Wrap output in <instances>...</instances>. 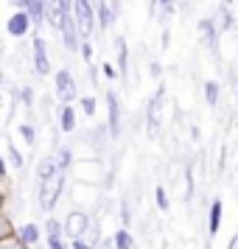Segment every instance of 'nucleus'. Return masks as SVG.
I'll return each mask as SVG.
<instances>
[{
    "label": "nucleus",
    "instance_id": "obj_2",
    "mask_svg": "<svg viewBox=\"0 0 238 249\" xmlns=\"http://www.w3.org/2000/svg\"><path fill=\"white\" fill-rule=\"evenodd\" d=\"M65 235L73 241V238H84L87 232L92 230V218H90V213H84L81 207H73L65 218Z\"/></svg>",
    "mask_w": 238,
    "mask_h": 249
},
{
    "label": "nucleus",
    "instance_id": "obj_21",
    "mask_svg": "<svg viewBox=\"0 0 238 249\" xmlns=\"http://www.w3.org/2000/svg\"><path fill=\"white\" fill-rule=\"evenodd\" d=\"M6 154H9V162H12V168H17V171H23V165H25V160H23V154L14 148V143H9L6 146Z\"/></svg>",
    "mask_w": 238,
    "mask_h": 249
},
{
    "label": "nucleus",
    "instance_id": "obj_24",
    "mask_svg": "<svg viewBox=\"0 0 238 249\" xmlns=\"http://www.w3.org/2000/svg\"><path fill=\"white\" fill-rule=\"evenodd\" d=\"M20 137L25 140V146H34L37 143V132L31 124H20Z\"/></svg>",
    "mask_w": 238,
    "mask_h": 249
},
{
    "label": "nucleus",
    "instance_id": "obj_8",
    "mask_svg": "<svg viewBox=\"0 0 238 249\" xmlns=\"http://www.w3.org/2000/svg\"><path fill=\"white\" fill-rule=\"evenodd\" d=\"M107 121H110V135L112 140L121 135V101H118V92L115 90H107Z\"/></svg>",
    "mask_w": 238,
    "mask_h": 249
},
{
    "label": "nucleus",
    "instance_id": "obj_22",
    "mask_svg": "<svg viewBox=\"0 0 238 249\" xmlns=\"http://www.w3.org/2000/svg\"><path fill=\"white\" fill-rule=\"evenodd\" d=\"M45 235H65V221H59V218H45Z\"/></svg>",
    "mask_w": 238,
    "mask_h": 249
},
{
    "label": "nucleus",
    "instance_id": "obj_25",
    "mask_svg": "<svg viewBox=\"0 0 238 249\" xmlns=\"http://www.w3.org/2000/svg\"><path fill=\"white\" fill-rule=\"evenodd\" d=\"M65 238L68 235H45V249H68Z\"/></svg>",
    "mask_w": 238,
    "mask_h": 249
},
{
    "label": "nucleus",
    "instance_id": "obj_31",
    "mask_svg": "<svg viewBox=\"0 0 238 249\" xmlns=\"http://www.w3.org/2000/svg\"><path fill=\"white\" fill-rule=\"evenodd\" d=\"M121 221H124V227L132 224V210H129V202L121 204Z\"/></svg>",
    "mask_w": 238,
    "mask_h": 249
},
{
    "label": "nucleus",
    "instance_id": "obj_35",
    "mask_svg": "<svg viewBox=\"0 0 238 249\" xmlns=\"http://www.w3.org/2000/svg\"><path fill=\"white\" fill-rule=\"evenodd\" d=\"M236 101H238V92H236Z\"/></svg>",
    "mask_w": 238,
    "mask_h": 249
},
{
    "label": "nucleus",
    "instance_id": "obj_6",
    "mask_svg": "<svg viewBox=\"0 0 238 249\" xmlns=\"http://www.w3.org/2000/svg\"><path fill=\"white\" fill-rule=\"evenodd\" d=\"M59 31H62V45H65V51H68V53H76L81 48V39H84L79 23H76V14H68Z\"/></svg>",
    "mask_w": 238,
    "mask_h": 249
},
{
    "label": "nucleus",
    "instance_id": "obj_28",
    "mask_svg": "<svg viewBox=\"0 0 238 249\" xmlns=\"http://www.w3.org/2000/svg\"><path fill=\"white\" fill-rule=\"evenodd\" d=\"M20 101H23L25 109L34 107V90H31V84H23V90H20Z\"/></svg>",
    "mask_w": 238,
    "mask_h": 249
},
{
    "label": "nucleus",
    "instance_id": "obj_5",
    "mask_svg": "<svg viewBox=\"0 0 238 249\" xmlns=\"http://www.w3.org/2000/svg\"><path fill=\"white\" fill-rule=\"evenodd\" d=\"M31 28H37L34 20H31V14L25 12V9H17V12L6 20V34L12 36V39H23V36L31 34Z\"/></svg>",
    "mask_w": 238,
    "mask_h": 249
},
{
    "label": "nucleus",
    "instance_id": "obj_16",
    "mask_svg": "<svg viewBox=\"0 0 238 249\" xmlns=\"http://www.w3.org/2000/svg\"><path fill=\"white\" fill-rule=\"evenodd\" d=\"M199 34H204V42H207L210 48H216V36L221 34V31L216 28L213 20H199Z\"/></svg>",
    "mask_w": 238,
    "mask_h": 249
},
{
    "label": "nucleus",
    "instance_id": "obj_4",
    "mask_svg": "<svg viewBox=\"0 0 238 249\" xmlns=\"http://www.w3.org/2000/svg\"><path fill=\"white\" fill-rule=\"evenodd\" d=\"M73 14H76V23H79L81 34L90 36L95 28H98V17H95V3L92 0H76L73 6Z\"/></svg>",
    "mask_w": 238,
    "mask_h": 249
},
{
    "label": "nucleus",
    "instance_id": "obj_27",
    "mask_svg": "<svg viewBox=\"0 0 238 249\" xmlns=\"http://www.w3.org/2000/svg\"><path fill=\"white\" fill-rule=\"evenodd\" d=\"M219 17H221V20H219V31H221V34H224V31H230V28H233V14H230V9H221V14H219Z\"/></svg>",
    "mask_w": 238,
    "mask_h": 249
},
{
    "label": "nucleus",
    "instance_id": "obj_32",
    "mask_svg": "<svg viewBox=\"0 0 238 249\" xmlns=\"http://www.w3.org/2000/svg\"><path fill=\"white\" fill-rule=\"evenodd\" d=\"M70 249H92V244L87 238H73V241H70Z\"/></svg>",
    "mask_w": 238,
    "mask_h": 249
},
{
    "label": "nucleus",
    "instance_id": "obj_3",
    "mask_svg": "<svg viewBox=\"0 0 238 249\" xmlns=\"http://www.w3.org/2000/svg\"><path fill=\"white\" fill-rule=\"evenodd\" d=\"M54 90H56V98L62 104H73L79 101V90H76V79H73V73L68 68L56 70V76H54Z\"/></svg>",
    "mask_w": 238,
    "mask_h": 249
},
{
    "label": "nucleus",
    "instance_id": "obj_18",
    "mask_svg": "<svg viewBox=\"0 0 238 249\" xmlns=\"http://www.w3.org/2000/svg\"><path fill=\"white\" fill-rule=\"evenodd\" d=\"M115 48H118V68H121V76H129V48H126L124 39H118L115 42Z\"/></svg>",
    "mask_w": 238,
    "mask_h": 249
},
{
    "label": "nucleus",
    "instance_id": "obj_14",
    "mask_svg": "<svg viewBox=\"0 0 238 249\" xmlns=\"http://www.w3.org/2000/svg\"><path fill=\"white\" fill-rule=\"evenodd\" d=\"M25 12L31 14L34 25L39 28L42 23H48V0H28V9Z\"/></svg>",
    "mask_w": 238,
    "mask_h": 249
},
{
    "label": "nucleus",
    "instance_id": "obj_20",
    "mask_svg": "<svg viewBox=\"0 0 238 249\" xmlns=\"http://www.w3.org/2000/svg\"><path fill=\"white\" fill-rule=\"evenodd\" d=\"M56 162H59V171H68L70 165H73V148L70 146L56 148Z\"/></svg>",
    "mask_w": 238,
    "mask_h": 249
},
{
    "label": "nucleus",
    "instance_id": "obj_19",
    "mask_svg": "<svg viewBox=\"0 0 238 249\" xmlns=\"http://www.w3.org/2000/svg\"><path fill=\"white\" fill-rule=\"evenodd\" d=\"M0 249H31V247L17 232H12V235H0Z\"/></svg>",
    "mask_w": 238,
    "mask_h": 249
},
{
    "label": "nucleus",
    "instance_id": "obj_17",
    "mask_svg": "<svg viewBox=\"0 0 238 249\" xmlns=\"http://www.w3.org/2000/svg\"><path fill=\"white\" fill-rule=\"evenodd\" d=\"M219 95H221V84L219 81H204V104L219 107Z\"/></svg>",
    "mask_w": 238,
    "mask_h": 249
},
{
    "label": "nucleus",
    "instance_id": "obj_9",
    "mask_svg": "<svg viewBox=\"0 0 238 249\" xmlns=\"http://www.w3.org/2000/svg\"><path fill=\"white\" fill-rule=\"evenodd\" d=\"M221 215H224V202H221V199H213V202H210V213H207V232H210V235H219V230H221Z\"/></svg>",
    "mask_w": 238,
    "mask_h": 249
},
{
    "label": "nucleus",
    "instance_id": "obj_11",
    "mask_svg": "<svg viewBox=\"0 0 238 249\" xmlns=\"http://www.w3.org/2000/svg\"><path fill=\"white\" fill-rule=\"evenodd\" d=\"M17 235L23 238L28 247H37V244L42 241V227L37 224V221H25V224L17 227Z\"/></svg>",
    "mask_w": 238,
    "mask_h": 249
},
{
    "label": "nucleus",
    "instance_id": "obj_10",
    "mask_svg": "<svg viewBox=\"0 0 238 249\" xmlns=\"http://www.w3.org/2000/svg\"><path fill=\"white\" fill-rule=\"evenodd\" d=\"M59 129L65 135H73L76 132V107L73 104H62L59 107Z\"/></svg>",
    "mask_w": 238,
    "mask_h": 249
},
{
    "label": "nucleus",
    "instance_id": "obj_1",
    "mask_svg": "<svg viewBox=\"0 0 238 249\" xmlns=\"http://www.w3.org/2000/svg\"><path fill=\"white\" fill-rule=\"evenodd\" d=\"M65 177H68V171H59L54 179L39 182V207H42L45 213H51V210L56 207L59 196H62V191H65Z\"/></svg>",
    "mask_w": 238,
    "mask_h": 249
},
{
    "label": "nucleus",
    "instance_id": "obj_15",
    "mask_svg": "<svg viewBox=\"0 0 238 249\" xmlns=\"http://www.w3.org/2000/svg\"><path fill=\"white\" fill-rule=\"evenodd\" d=\"M112 247H118V249H135V235L129 232V227H121V230L112 235Z\"/></svg>",
    "mask_w": 238,
    "mask_h": 249
},
{
    "label": "nucleus",
    "instance_id": "obj_26",
    "mask_svg": "<svg viewBox=\"0 0 238 249\" xmlns=\"http://www.w3.org/2000/svg\"><path fill=\"white\" fill-rule=\"evenodd\" d=\"M101 73L104 76H107V79H124V76H121V68H118V65H112V62H104L101 65Z\"/></svg>",
    "mask_w": 238,
    "mask_h": 249
},
{
    "label": "nucleus",
    "instance_id": "obj_13",
    "mask_svg": "<svg viewBox=\"0 0 238 249\" xmlns=\"http://www.w3.org/2000/svg\"><path fill=\"white\" fill-rule=\"evenodd\" d=\"M56 174H59V162H56V157H42L39 162H37V177H39V182L54 179Z\"/></svg>",
    "mask_w": 238,
    "mask_h": 249
},
{
    "label": "nucleus",
    "instance_id": "obj_30",
    "mask_svg": "<svg viewBox=\"0 0 238 249\" xmlns=\"http://www.w3.org/2000/svg\"><path fill=\"white\" fill-rule=\"evenodd\" d=\"M79 53H81V59H84L87 65L92 62V45H90V39H87V36L81 39V48H79Z\"/></svg>",
    "mask_w": 238,
    "mask_h": 249
},
{
    "label": "nucleus",
    "instance_id": "obj_33",
    "mask_svg": "<svg viewBox=\"0 0 238 249\" xmlns=\"http://www.w3.org/2000/svg\"><path fill=\"white\" fill-rule=\"evenodd\" d=\"M157 6H174V0H157Z\"/></svg>",
    "mask_w": 238,
    "mask_h": 249
},
{
    "label": "nucleus",
    "instance_id": "obj_34",
    "mask_svg": "<svg viewBox=\"0 0 238 249\" xmlns=\"http://www.w3.org/2000/svg\"><path fill=\"white\" fill-rule=\"evenodd\" d=\"M230 3H233V0H224V6H230Z\"/></svg>",
    "mask_w": 238,
    "mask_h": 249
},
{
    "label": "nucleus",
    "instance_id": "obj_23",
    "mask_svg": "<svg viewBox=\"0 0 238 249\" xmlns=\"http://www.w3.org/2000/svg\"><path fill=\"white\" fill-rule=\"evenodd\" d=\"M154 202H157V207L160 210H163V213H165V210H168L171 207V202H168V193H165V188H154Z\"/></svg>",
    "mask_w": 238,
    "mask_h": 249
},
{
    "label": "nucleus",
    "instance_id": "obj_7",
    "mask_svg": "<svg viewBox=\"0 0 238 249\" xmlns=\"http://www.w3.org/2000/svg\"><path fill=\"white\" fill-rule=\"evenodd\" d=\"M31 48H34V70L37 76H48L51 73V59H48V42L42 34L31 36Z\"/></svg>",
    "mask_w": 238,
    "mask_h": 249
},
{
    "label": "nucleus",
    "instance_id": "obj_29",
    "mask_svg": "<svg viewBox=\"0 0 238 249\" xmlns=\"http://www.w3.org/2000/svg\"><path fill=\"white\" fill-rule=\"evenodd\" d=\"M79 107H81V112L87 115V118L95 115V98H79Z\"/></svg>",
    "mask_w": 238,
    "mask_h": 249
},
{
    "label": "nucleus",
    "instance_id": "obj_12",
    "mask_svg": "<svg viewBox=\"0 0 238 249\" xmlns=\"http://www.w3.org/2000/svg\"><path fill=\"white\" fill-rule=\"evenodd\" d=\"M95 17H98V28L101 31H107L115 23V9L110 6V0H98L95 3Z\"/></svg>",
    "mask_w": 238,
    "mask_h": 249
},
{
    "label": "nucleus",
    "instance_id": "obj_36",
    "mask_svg": "<svg viewBox=\"0 0 238 249\" xmlns=\"http://www.w3.org/2000/svg\"><path fill=\"white\" fill-rule=\"evenodd\" d=\"M110 249H118V247H110Z\"/></svg>",
    "mask_w": 238,
    "mask_h": 249
}]
</instances>
